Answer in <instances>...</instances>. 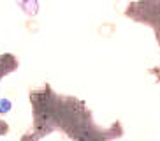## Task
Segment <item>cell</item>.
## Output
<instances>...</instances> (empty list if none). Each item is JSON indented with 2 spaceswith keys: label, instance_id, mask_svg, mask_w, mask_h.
Masks as SVG:
<instances>
[{
  "label": "cell",
  "instance_id": "obj_1",
  "mask_svg": "<svg viewBox=\"0 0 160 141\" xmlns=\"http://www.w3.org/2000/svg\"><path fill=\"white\" fill-rule=\"evenodd\" d=\"M12 108V102L7 101V99H0V113H7Z\"/></svg>",
  "mask_w": 160,
  "mask_h": 141
}]
</instances>
